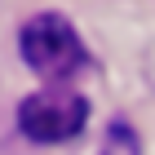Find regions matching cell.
<instances>
[{
  "mask_svg": "<svg viewBox=\"0 0 155 155\" xmlns=\"http://www.w3.org/2000/svg\"><path fill=\"white\" fill-rule=\"evenodd\" d=\"M18 45H22L27 67L36 75H45V80H67L71 71L84 67V45L62 13H36L22 27Z\"/></svg>",
  "mask_w": 155,
  "mask_h": 155,
  "instance_id": "6da1fadb",
  "label": "cell"
},
{
  "mask_svg": "<svg viewBox=\"0 0 155 155\" xmlns=\"http://www.w3.org/2000/svg\"><path fill=\"white\" fill-rule=\"evenodd\" d=\"M89 120V102L75 89H40L18 107V129L31 142H71Z\"/></svg>",
  "mask_w": 155,
  "mask_h": 155,
  "instance_id": "7a4b0ae2",
  "label": "cell"
}]
</instances>
